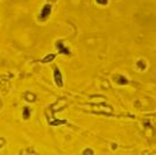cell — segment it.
Segmentation results:
<instances>
[{"label":"cell","instance_id":"obj_2","mask_svg":"<svg viewBox=\"0 0 156 155\" xmlns=\"http://www.w3.org/2000/svg\"><path fill=\"white\" fill-rule=\"evenodd\" d=\"M50 11H52V7H50V6H46V7L42 9V15H43V16H47V14H50Z\"/></svg>","mask_w":156,"mask_h":155},{"label":"cell","instance_id":"obj_4","mask_svg":"<svg viewBox=\"0 0 156 155\" xmlns=\"http://www.w3.org/2000/svg\"><path fill=\"white\" fill-rule=\"evenodd\" d=\"M25 119H28V108H25Z\"/></svg>","mask_w":156,"mask_h":155},{"label":"cell","instance_id":"obj_1","mask_svg":"<svg viewBox=\"0 0 156 155\" xmlns=\"http://www.w3.org/2000/svg\"><path fill=\"white\" fill-rule=\"evenodd\" d=\"M55 79H56V84L58 86H62V78H61V74L58 72V70H55Z\"/></svg>","mask_w":156,"mask_h":155},{"label":"cell","instance_id":"obj_3","mask_svg":"<svg viewBox=\"0 0 156 155\" xmlns=\"http://www.w3.org/2000/svg\"><path fill=\"white\" fill-rule=\"evenodd\" d=\"M98 4H100V5H105V4H107V0H96Z\"/></svg>","mask_w":156,"mask_h":155}]
</instances>
